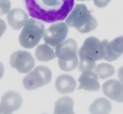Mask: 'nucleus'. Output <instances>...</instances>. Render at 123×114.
Instances as JSON below:
<instances>
[{
	"label": "nucleus",
	"instance_id": "f257e3e1",
	"mask_svg": "<svg viewBox=\"0 0 123 114\" xmlns=\"http://www.w3.org/2000/svg\"><path fill=\"white\" fill-rule=\"evenodd\" d=\"M25 0L31 16L47 23L63 20L74 5V0Z\"/></svg>",
	"mask_w": 123,
	"mask_h": 114
},
{
	"label": "nucleus",
	"instance_id": "f03ea898",
	"mask_svg": "<svg viewBox=\"0 0 123 114\" xmlns=\"http://www.w3.org/2000/svg\"><path fill=\"white\" fill-rule=\"evenodd\" d=\"M105 55L101 41L94 37L87 38L79 51V69L81 72L92 70L95 67V62L104 58Z\"/></svg>",
	"mask_w": 123,
	"mask_h": 114
},
{
	"label": "nucleus",
	"instance_id": "7ed1b4c3",
	"mask_svg": "<svg viewBox=\"0 0 123 114\" xmlns=\"http://www.w3.org/2000/svg\"><path fill=\"white\" fill-rule=\"evenodd\" d=\"M66 22L69 26L75 28L81 34L93 31L98 25L95 18L91 15L86 6L83 4L76 5Z\"/></svg>",
	"mask_w": 123,
	"mask_h": 114
},
{
	"label": "nucleus",
	"instance_id": "20e7f679",
	"mask_svg": "<svg viewBox=\"0 0 123 114\" xmlns=\"http://www.w3.org/2000/svg\"><path fill=\"white\" fill-rule=\"evenodd\" d=\"M77 48V42L71 38L68 39L57 45L55 54L58 58L59 66L63 71L70 72L77 67L78 62Z\"/></svg>",
	"mask_w": 123,
	"mask_h": 114
},
{
	"label": "nucleus",
	"instance_id": "39448f33",
	"mask_svg": "<svg viewBox=\"0 0 123 114\" xmlns=\"http://www.w3.org/2000/svg\"><path fill=\"white\" fill-rule=\"evenodd\" d=\"M44 30L45 25L41 21L33 19H29L19 35V43L25 48H33L41 40Z\"/></svg>",
	"mask_w": 123,
	"mask_h": 114
},
{
	"label": "nucleus",
	"instance_id": "423d86ee",
	"mask_svg": "<svg viewBox=\"0 0 123 114\" xmlns=\"http://www.w3.org/2000/svg\"><path fill=\"white\" fill-rule=\"evenodd\" d=\"M52 73L48 67L40 66L25 77L23 86L26 90H32L48 84L51 81Z\"/></svg>",
	"mask_w": 123,
	"mask_h": 114
},
{
	"label": "nucleus",
	"instance_id": "0eeeda50",
	"mask_svg": "<svg viewBox=\"0 0 123 114\" xmlns=\"http://www.w3.org/2000/svg\"><path fill=\"white\" fill-rule=\"evenodd\" d=\"M10 64L21 73H29L35 65V60L30 53L19 51L13 52L10 57Z\"/></svg>",
	"mask_w": 123,
	"mask_h": 114
},
{
	"label": "nucleus",
	"instance_id": "6e6552de",
	"mask_svg": "<svg viewBox=\"0 0 123 114\" xmlns=\"http://www.w3.org/2000/svg\"><path fill=\"white\" fill-rule=\"evenodd\" d=\"M68 31V27L64 22L52 24L45 32L43 40L50 46H56L67 37Z\"/></svg>",
	"mask_w": 123,
	"mask_h": 114
},
{
	"label": "nucleus",
	"instance_id": "1a4fd4ad",
	"mask_svg": "<svg viewBox=\"0 0 123 114\" xmlns=\"http://www.w3.org/2000/svg\"><path fill=\"white\" fill-rule=\"evenodd\" d=\"M23 100L19 93L9 91L2 97L0 103V114H11L19 109Z\"/></svg>",
	"mask_w": 123,
	"mask_h": 114
},
{
	"label": "nucleus",
	"instance_id": "9d476101",
	"mask_svg": "<svg viewBox=\"0 0 123 114\" xmlns=\"http://www.w3.org/2000/svg\"><path fill=\"white\" fill-rule=\"evenodd\" d=\"M101 42L105 51V56L103 59L108 62H112L117 60L122 55L123 52V36L117 38L110 42L106 39Z\"/></svg>",
	"mask_w": 123,
	"mask_h": 114
},
{
	"label": "nucleus",
	"instance_id": "9b49d317",
	"mask_svg": "<svg viewBox=\"0 0 123 114\" xmlns=\"http://www.w3.org/2000/svg\"><path fill=\"white\" fill-rule=\"evenodd\" d=\"M103 90L109 98L118 102H123V85L118 81L115 79L107 81L103 84Z\"/></svg>",
	"mask_w": 123,
	"mask_h": 114
},
{
	"label": "nucleus",
	"instance_id": "f8f14e48",
	"mask_svg": "<svg viewBox=\"0 0 123 114\" xmlns=\"http://www.w3.org/2000/svg\"><path fill=\"white\" fill-rule=\"evenodd\" d=\"M78 80L80 82L77 89L78 90L83 89L89 91H97L100 89L98 76L91 70L83 71Z\"/></svg>",
	"mask_w": 123,
	"mask_h": 114
},
{
	"label": "nucleus",
	"instance_id": "ddd939ff",
	"mask_svg": "<svg viewBox=\"0 0 123 114\" xmlns=\"http://www.w3.org/2000/svg\"><path fill=\"white\" fill-rule=\"evenodd\" d=\"M7 17L11 27L14 30H19L28 21L29 17L23 10L15 8L10 11Z\"/></svg>",
	"mask_w": 123,
	"mask_h": 114
},
{
	"label": "nucleus",
	"instance_id": "4468645a",
	"mask_svg": "<svg viewBox=\"0 0 123 114\" xmlns=\"http://www.w3.org/2000/svg\"><path fill=\"white\" fill-rule=\"evenodd\" d=\"M55 85L56 89L60 93L67 94L74 91L77 83L72 76L62 74L56 78Z\"/></svg>",
	"mask_w": 123,
	"mask_h": 114
},
{
	"label": "nucleus",
	"instance_id": "2eb2a0df",
	"mask_svg": "<svg viewBox=\"0 0 123 114\" xmlns=\"http://www.w3.org/2000/svg\"><path fill=\"white\" fill-rule=\"evenodd\" d=\"M112 109L111 103L104 98H99L95 100L89 107L91 114H107L110 113Z\"/></svg>",
	"mask_w": 123,
	"mask_h": 114
},
{
	"label": "nucleus",
	"instance_id": "dca6fc26",
	"mask_svg": "<svg viewBox=\"0 0 123 114\" xmlns=\"http://www.w3.org/2000/svg\"><path fill=\"white\" fill-rule=\"evenodd\" d=\"M73 99L68 96H64L60 98L55 104L54 114H74Z\"/></svg>",
	"mask_w": 123,
	"mask_h": 114
},
{
	"label": "nucleus",
	"instance_id": "f3484780",
	"mask_svg": "<svg viewBox=\"0 0 123 114\" xmlns=\"http://www.w3.org/2000/svg\"><path fill=\"white\" fill-rule=\"evenodd\" d=\"M35 56L38 60L44 62L51 61L56 57L52 49L46 44H42L37 46Z\"/></svg>",
	"mask_w": 123,
	"mask_h": 114
},
{
	"label": "nucleus",
	"instance_id": "a211bd4d",
	"mask_svg": "<svg viewBox=\"0 0 123 114\" xmlns=\"http://www.w3.org/2000/svg\"><path fill=\"white\" fill-rule=\"evenodd\" d=\"M94 72L100 79H104L113 75L115 71L112 65L102 63L97 65Z\"/></svg>",
	"mask_w": 123,
	"mask_h": 114
},
{
	"label": "nucleus",
	"instance_id": "6ab92c4d",
	"mask_svg": "<svg viewBox=\"0 0 123 114\" xmlns=\"http://www.w3.org/2000/svg\"><path fill=\"white\" fill-rule=\"evenodd\" d=\"M11 6L10 0H0V16L4 15L8 13Z\"/></svg>",
	"mask_w": 123,
	"mask_h": 114
},
{
	"label": "nucleus",
	"instance_id": "aec40b11",
	"mask_svg": "<svg viewBox=\"0 0 123 114\" xmlns=\"http://www.w3.org/2000/svg\"><path fill=\"white\" fill-rule=\"evenodd\" d=\"M111 0H94V4L97 7L103 8L107 5Z\"/></svg>",
	"mask_w": 123,
	"mask_h": 114
},
{
	"label": "nucleus",
	"instance_id": "412c9836",
	"mask_svg": "<svg viewBox=\"0 0 123 114\" xmlns=\"http://www.w3.org/2000/svg\"><path fill=\"white\" fill-rule=\"evenodd\" d=\"M7 28L5 22L2 19H0V38L6 31Z\"/></svg>",
	"mask_w": 123,
	"mask_h": 114
},
{
	"label": "nucleus",
	"instance_id": "4be33fe9",
	"mask_svg": "<svg viewBox=\"0 0 123 114\" xmlns=\"http://www.w3.org/2000/svg\"><path fill=\"white\" fill-rule=\"evenodd\" d=\"M4 72V67L3 64L0 61V80L3 77Z\"/></svg>",
	"mask_w": 123,
	"mask_h": 114
},
{
	"label": "nucleus",
	"instance_id": "5701e85b",
	"mask_svg": "<svg viewBox=\"0 0 123 114\" xmlns=\"http://www.w3.org/2000/svg\"><path fill=\"white\" fill-rule=\"evenodd\" d=\"M80 0V1H85V0Z\"/></svg>",
	"mask_w": 123,
	"mask_h": 114
}]
</instances>
